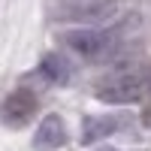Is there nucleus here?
Instances as JSON below:
<instances>
[{"label": "nucleus", "mask_w": 151, "mask_h": 151, "mask_svg": "<svg viewBox=\"0 0 151 151\" xmlns=\"http://www.w3.org/2000/svg\"><path fill=\"white\" fill-rule=\"evenodd\" d=\"M151 94V67H127L97 82V100L103 103H139Z\"/></svg>", "instance_id": "f257e3e1"}, {"label": "nucleus", "mask_w": 151, "mask_h": 151, "mask_svg": "<svg viewBox=\"0 0 151 151\" xmlns=\"http://www.w3.org/2000/svg\"><path fill=\"white\" fill-rule=\"evenodd\" d=\"M64 42L70 52H76L79 58H88V60H100L106 58L115 42H112V33L106 30H94V27H76V30H67L64 33Z\"/></svg>", "instance_id": "f03ea898"}, {"label": "nucleus", "mask_w": 151, "mask_h": 151, "mask_svg": "<svg viewBox=\"0 0 151 151\" xmlns=\"http://www.w3.org/2000/svg\"><path fill=\"white\" fill-rule=\"evenodd\" d=\"M36 109H40V100H36L33 91H27V88H18V91H12L3 106H0V118H3L6 127L18 130V127H27V124L33 121Z\"/></svg>", "instance_id": "7ed1b4c3"}, {"label": "nucleus", "mask_w": 151, "mask_h": 151, "mask_svg": "<svg viewBox=\"0 0 151 151\" xmlns=\"http://www.w3.org/2000/svg\"><path fill=\"white\" fill-rule=\"evenodd\" d=\"M67 142V124L60 115H45L33 133V151H58Z\"/></svg>", "instance_id": "20e7f679"}, {"label": "nucleus", "mask_w": 151, "mask_h": 151, "mask_svg": "<svg viewBox=\"0 0 151 151\" xmlns=\"http://www.w3.org/2000/svg\"><path fill=\"white\" fill-rule=\"evenodd\" d=\"M112 12H115L112 0H82L73 6H60L64 21H100V18H109Z\"/></svg>", "instance_id": "39448f33"}, {"label": "nucleus", "mask_w": 151, "mask_h": 151, "mask_svg": "<svg viewBox=\"0 0 151 151\" xmlns=\"http://www.w3.org/2000/svg\"><path fill=\"white\" fill-rule=\"evenodd\" d=\"M118 130V121L115 118H97V115H88L85 118V127H82V142H97V139H106L109 133Z\"/></svg>", "instance_id": "423d86ee"}, {"label": "nucleus", "mask_w": 151, "mask_h": 151, "mask_svg": "<svg viewBox=\"0 0 151 151\" xmlns=\"http://www.w3.org/2000/svg\"><path fill=\"white\" fill-rule=\"evenodd\" d=\"M40 73L45 76L48 82H55V85H67V82H70V64H67L60 55H45Z\"/></svg>", "instance_id": "0eeeda50"}, {"label": "nucleus", "mask_w": 151, "mask_h": 151, "mask_svg": "<svg viewBox=\"0 0 151 151\" xmlns=\"http://www.w3.org/2000/svg\"><path fill=\"white\" fill-rule=\"evenodd\" d=\"M142 124H145V127H151V100H148V106L142 109Z\"/></svg>", "instance_id": "6e6552de"}, {"label": "nucleus", "mask_w": 151, "mask_h": 151, "mask_svg": "<svg viewBox=\"0 0 151 151\" xmlns=\"http://www.w3.org/2000/svg\"><path fill=\"white\" fill-rule=\"evenodd\" d=\"M94 151H118L115 145H100V148H94Z\"/></svg>", "instance_id": "1a4fd4ad"}]
</instances>
